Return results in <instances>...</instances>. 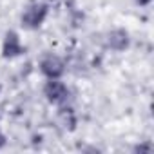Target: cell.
I'll return each mask as SVG.
<instances>
[{
    "label": "cell",
    "instance_id": "cell-1",
    "mask_svg": "<svg viewBox=\"0 0 154 154\" xmlns=\"http://www.w3.org/2000/svg\"><path fill=\"white\" fill-rule=\"evenodd\" d=\"M49 17V4L45 2H31L24 8L20 15V26L27 31H35L44 26V22Z\"/></svg>",
    "mask_w": 154,
    "mask_h": 154
},
{
    "label": "cell",
    "instance_id": "cell-2",
    "mask_svg": "<svg viewBox=\"0 0 154 154\" xmlns=\"http://www.w3.org/2000/svg\"><path fill=\"white\" fill-rule=\"evenodd\" d=\"M44 96H45V100L51 103V105H54V107H67V105H71V102H72V93H71V89L62 82V78H58V80H45V84H44Z\"/></svg>",
    "mask_w": 154,
    "mask_h": 154
},
{
    "label": "cell",
    "instance_id": "cell-3",
    "mask_svg": "<svg viewBox=\"0 0 154 154\" xmlns=\"http://www.w3.org/2000/svg\"><path fill=\"white\" fill-rule=\"evenodd\" d=\"M40 72L45 76V80H58L67 72V63L62 56L54 54V53H45L40 58Z\"/></svg>",
    "mask_w": 154,
    "mask_h": 154
},
{
    "label": "cell",
    "instance_id": "cell-4",
    "mask_svg": "<svg viewBox=\"0 0 154 154\" xmlns=\"http://www.w3.org/2000/svg\"><path fill=\"white\" fill-rule=\"evenodd\" d=\"M0 53H2V58H6V60H13V58L22 56L26 53V45L22 44V38L17 31H13V29L6 31Z\"/></svg>",
    "mask_w": 154,
    "mask_h": 154
},
{
    "label": "cell",
    "instance_id": "cell-5",
    "mask_svg": "<svg viewBox=\"0 0 154 154\" xmlns=\"http://www.w3.org/2000/svg\"><path fill=\"white\" fill-rule=\"evenodd\" d=\"M103 45H105L109 51L122 53V51L129 49V45H131V35H129V31H127V29H122V27L111 29V31H107V33H105Z\"/></svg>",
    "mask_w": 154,
    "mask_h": 154
},
{
    "label": "cell",
    "instance_id": "cell-6",
    "mask_svg": "<svg viewBox=\"0 0 154 154\" xmlns=\"http://www.w3.org/2000/svg\"><path fill=\"white\" fill-rule=\"evenodd\" d=\"M134 150H140V152H141V150H149V152H150V150H152V145H149V143H141V145H136Z\"/></svg>",
    "mask_w": 154,
    "mask_h": 154
},
{
    "label": "cell",
    "instance_id": "cell-7",
    "mask_svg": "<svg viewBox=\"0 0 154 154\" xmlns=\"http://www.w3.org/2000/svg\"><path fill=\"white\" fill-rule=\"evenodd\" d=\"M134 2H136L138 6H141V8H147V6H150L152 0H134Z\"/></svg>",
    "mask_w": 154,
    "mask_h": 154
},
{
    "label": "cell",
    "instance_id": "cell-8",
    "mask_svg": "<svg viewBox=\"0 0 154 154\" xmlns=\"http://www.w3.org/2000/svg\"><path fill=\"white\" fill-rule=\"evenodd\" d=\"M4 145H6V136L2 134V131H0V149H2Z\"/></svg>",
    "mask_w": 154,
    "mask_h": 154
},
{
    "label": "cell",
    "instance_id": "cell-9",
    "mask_svg": "<svg viewBox=\"0 0 154 154\" xmlns=\"http://www.w3.org/2000/svg\"><path fill=\"white\" fill-rule=\"evenodd\" d=\"M0 91H2V87H0Z\"/></svg>",
    "mask_w": 154,
    "mask_h": 154
}]
</instances>
